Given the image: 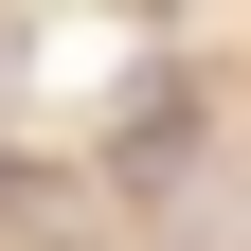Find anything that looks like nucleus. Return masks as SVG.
I'll return each instance as SVG.
<instances>
[{"instance_id":"f257e3e1","label":"nucleus","mask_w":251,"mask_h":251,"mask_svg":"<svg viewBox=\"0 0 251 251\" xmlns=\"http://www.w3.org/2000/svg\"><path fill=\"white\" fill-rule=\"evenodd\" d=\"M198 162V90L179 72H126V108H108V179H179Z\"/></svg>"}]
</instances>
